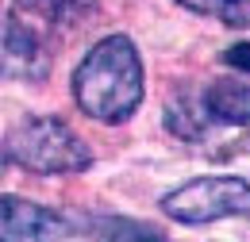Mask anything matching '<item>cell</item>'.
<instances>
[{
	"label": "cell",
	"mask_w": 250,
	"mask_h": 242,
	"mask_svg": "<svg viewBox=\"0 0 250 242\" xmlns=\"http://www.w3.org/2000/svg\"><path fill=\"white\" fill-rule=\"evenodd\" d=\"M200 104L212 123L223 127H247L250 123V85L235 77H219L200 92Z\"/></svg>",
	"instance_id": "obj_7"
},
{
	"label": "cell",
	"mask_w": 250,
	"mask_h": 242,
	"mask_svg": "<svg viewBox=\"0 0 250 242\" xmlns=\"http://www.w3.org/2000/svg\"><path fill=\"white\" fill-rule=\"evenodd\" d=\"M50 39L20 20L16 12L0 16V77L4 81H42L50 69Z\"/></svg>",
	"instance_id": "obj_4"
},
{
	"label": "cell",
	"mask_w": 250,
	"mask_h": 242,
	"mask_svg": "<svg viewBox=\"0 0 250 242\" xmlns=\"http://www.w3.org/2000/svg\"><path fill=\"white\" fill-rule=\"evenodd\" d=\"M162 212L185 227H208L216 219L250 215V184L243 177H196L162 200Z\"/></svg>",
	"instance_id": "obj_3"
},
{
	"label": "cell",
	"mask_w": 250,
	"mask_h": 242,
	"mask_svg": "<svg viewBox=\"0 0 250 242\" xmlns=\"http://www.w3.org/2000/svg\"><path fill=\"white\" fill-rule=\"evenodd\" d=\"M223 65H231L235 73H250V42H235V46H227L223 54H219Z\"/></svg>",
	"instance_id": "obj_11"
},
{
	"label": "cell",
	"mask_w": 250,
	"mask_h": 242,
	"mask_svg": "<svg viewBox=\"0 0 250 242\" xmlns=\"http://www.w3.org/2000/svg\"><path fill=\"white\" fill-rule=\"evenodd\" d=\"M8 161L31 173H85L93 165V150L54 116H35L8 131L4 139Z\"/></svg>",
	"instance_id": "obj_2"
},
{
	"label": "cell",
	"mask_w": 250,
	"mask_h": 242,
	"mask_svg": "<svg viewBox=\"0 0 250 242\" xmlns=\"http://www.w3.org/2000/svg\"><path fill=\"white\" fill-rule=\"evenodd\" d=\"M73 223L62 212H50L42 204L0 196V242H46V239H69Z\"/></svg>",
	"instance_id": "obj_5"
},
{
	"label": "cell",
	"mask_w": 250,
	"mask_h": 242,
	"mask_svg": "<svg viewBox=\"0 0 250 242\" xmlns=\"http://www.w3.org/2000/svg\"><path fill=\"white\" fill-rule=\"evenodd\" d=\"M143 58L127 35H108L73 69V100L96 123H127L143 104Z\"/></svg>",
	"instance_id": "obj_1"
},
{
	"label": "cell",
	"mask_w": 250,
	"mask_h": 242,
	"mask_svg": "<svg viewBox=\"0 0 250 242\" xmlns=\"http://www.w3.org/2000/svg\"><path fill=\"white\" fill-rule=\"evenodd\" d=\"M166 127H169L177 139H185V142L208 139L212 120H208V112H204V104H200V92H177V96L166 104Z\"/></svg>",
	"instance_id": "obj_8"
},
{
	"label": "cell",
	"mask_w": 250,
	"mask_h": 242,
	"mask_svg": "<svg viewBox=\"0 0 250 242\" xmlns=\"http://www.w3.org/2000/svg\"><path fill=\"white\" fill-rule=\"evenodd\" d=\"M192 16H212L227 27H250V0H177Z\"/></svg>",
	"instance_id": "obj_9"
},
{
	"label": "cell",
	"mask_w": 250,
	"mask_h": 242,
	"mask_svg": "<svg viewBox=\"0 0 250 242\" xmlns=\"http://www.w3.org/2000/svg\"><path fill=\"white\" fill-rule=\"evenodd\" d=\"M12 12L54 42L58 35L89 27L100 8H96V0H12Z\"/></svg>",
	"instance_id": "obj_6"
},
{
	"label": "cell",
	"mask_w": 250,
	"mask_h": 242,
	"mask_svg": "<svg viewBox=\"0 0 250 242\" xmlns=\"http://www.w3.org/2000/svg\"><path fill=\"white\" fill-rule=\"evenodd\" d=\"M96 227H77V235H96V239H162L146 223H131V219H93Z\"/></svg>",
	"instance_id": "obj_10"
}]
</instances>
